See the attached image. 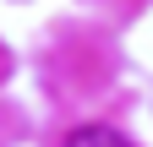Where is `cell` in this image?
<instances>
[{
    "label": "cell",
    "mask_w": 153,
    "mask_h": 147,
    "mask_svg": "<svg viewBox=\"0 0 153 147\" xmlns=\"http://www.w3.org/2000/svg\"><path fill=\"white\" fill-rule=\"evenodd\" d=\"M66 147H131L120 131H109V125H76L66 136Z\"/></svg>",
    "instance_id": "1"
}]
</instances>
